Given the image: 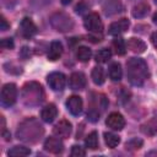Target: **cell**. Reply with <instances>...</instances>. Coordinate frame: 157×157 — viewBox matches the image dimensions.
I'll use <instances>...</instances> for the list:
<instances>
[{"mask_svg": "<svg viewBox=\"0 0 157 157\" xmlns=\"http://www.w3.org/2000/svg\"><path fill=\"white\" fill-rule=\"evenodd\" d=\"M156 2H157V0H156Z\"/></svg>", "mask_w": 157, "mask_h": 157, "instance_id": "35", "label": "cell"}, {"mask_svg": "<svg viewBox=\"0 0 157 157\" xmlns=\"http://www.w3.org/2000/svg\"><path fill=\"white\" fill-rule=\"evenodd\" d=\"M61 2H63L64 5H67V4H70V2H71V0H61Z\"/></svg>", "mask_w": 157, "mask_h": 157, "instance_id": "34", "label": "cell"}, {"mask_svg": "<svg viewBox=\"0 0 157 157\" xmlns=\"http://www.w3.org/2000/svg\"><path fill=\"white\" fill-rule=\"evenodd\" d=\"M20 32H21L23 38L29 39L37 33V27H36V25L33 23V21L31 18L25 17L20 23Z\"/></svg>", "mask_w": 157, "mask_h": 157, "instance_id": "9", "label": "cell"}, {"mask_svg": "<svg viewBox=\"0 0 157 157\" xmlns=\"http://www.w3.org/2000/svg\"><path fill=\"white\" fill-rule=\"evenodd\" d=\"M56 115H58V109L53 103H49L48 105H45L40 112V118L45 123H52L56 118Z\"/></svg>", "mask_w": 157, "mask_h": 157, "instance_id": "15", "label": "cell"}, {"mask_svg": "<svg viewBox=\"0 0 157 157\" xmlns=\"http://www.w3.org/2000/svg\"><path fill=\"white\" fill-rule=\"evenodd\" d=\"M61 54H63V44L59 40L52 42L48 50V59L50 61H55L61 56Z\"/></svg>", "mask_w": 157, "mask_h": 157, "instance_id": "16", "label": "cell"}, {"mask_svg": "<svg viewBox=\"0 0 157 157\" xmlns=\"http://www.w3.org/2000/svg\"><path fill=\"white\" fill-rule=\"evenodd\" d=\"M1 31H6V29H9V27H10V25L7 23V21H6V18L4 17V16H1Z\"/></svg>", "mask_w": 157, "mask_h": 157, "instance_id": "31", "label": "cell"}, {"mask_svg": "<svg viewBox=\"0 0 157 157\" xmlns=\"http://www.w3.org/2000/svg\"><path fill=\"white\" fill-rule=\"evenodd\" d=\"M92 56V52L88 47H78L76 50V58L81 63H87Z\"/></svg>", "mask_w": 157, "mask_h": 157, "instance_id": "19", "label": "cell"}, {"mask_svg": "<svg viewBox=\"0 0 157 157\" xmlns=\"http://www.w3.org/2000/svg\"><path fill=\"white\" fill-rule=\"evenodd\" d=\"M47 81H48V85L49 87L53 90V91H63L65 85H66V77L64 74L61 72H50L48 76H47Z\"/></svg>", "mask_w": 157, "mask_h": 157, "instance_id": "7", "label": "cell"}, {"mask_svg": "<svg viewBox=\"0 0 157 157\" xmlns=\"http://www.w3.org/2000/svg\"><path fill=\"white\" fill-rule=\"evenodd\" d=\"M129 26H130V22H129L128 18H120V20H118V21L110 23L108 32H109V34L118 36V34L124 33L125 31H128Z\"/></svg>", "mask_w": 157, "mask_h": 157, "instance_id": "14", "label": "cell"}, {"mask_svg": "<svg viewBox=\"0 0 157 157\" xmlns=\"http://www.w3.org/2000/svg\"><path fill=\"white\" fill-rule=\"evenodd\" d=\"M104 141L108 145V147L114 148L115 146H118V144L120 142V139L118 135L113 134V132H104Z\"/></svg>", "mask_w": 157, "mask_h": 157, "instance_id": "26", "label": "cell"}, {"mask_svg": "<svg viewBox=\"0 0 157 157\" xmlns=\"http://www.w3.org/2000/svg\"><path fill=\"white\" fill-rule=\"evenodd\" d=\"M94 58H96V61L97 63H107L112 58V52L109 49H107V48H103V49H101V50L97 52V54H96Z\"/></svg>", "mask_w": 157, "mask_h": 157, "instance_id": "27", "label": "cell"}, {"mask_svg": "<svg viewBox=\"0 0 157 157\" xmlns=\"http://www.w3.org/2000/svg\"><path fill=\"white\" fill-rule=\"evenodd\" d=\"M22 98L27 105H38L44 99V92L42 86L36 82H27L22 90Z\"/></svg>", "mask_w": 157, "mask_h": 157, "instance_id": "3", "label": "cell"}, {"mask_svg": "<svg viewBox=\"0 0 157 157\" xmlns=\"http://www.w3.org/2000/svg\"><path fill=\"white\" fill-rule=\"evenodd\" d=\"M43 132L44 130L42 125L34 118H28L20 124L17 129V137L26 142H37Z\"/></svg>", "mask_w": 157, "mask_h": 157, "instance_id": "2", "label": "cell"}, {"mask_svg": "<svg viewBox=\"0 0 157 157\" xmlns=\"http://www.w3.org/2000/svg\"><path fill=\"white\" fill-rule=\"evenodd\" d=\"M141 146H142V140H140L137 137L131 139L125 144V148L129 151H136V150L141 148Z\"/></svg>", "mask_w": 157, "mask_h": 157, "instance_id": "28", "label": "cell"}, {"mask_svg": "<svg viewBox=\"0 0 157 157\" xmlns=\"http://www.w3.org/2000/svg\"><path fill=\"white\" fill-rule=\"evenodd\" d=\"M113 48L115 49V53L118 55H124L126 52V44H125L124 39L120 37H118L113 40Z\"/></svg>", "mask_w": 157, "mask_h": 157, "instance_id": "25", "label": "cell"}, {"mask_svg": "<svg viewBox=\"0 0 157 157\" xmlns=\"http://www.w3.org/2000/svg\"><path fill=\"white\" fill-rule=\"evenodd\" d=\"M29 153H31V150L25 146H15L7 152L9 156H13V157H23V156H28Z\"/></svg>", "mask_w": 157, "mask_h": 157, "instance_id": "22", "label": "cell"}, {"mask_svg": "<svg viewBox=\"0 0 157 157\" xmlns=\"http://www.w3.org/2000/svg\"><path fill=\"white\" fill-rule=\"evenodd\" d=\"M128 80L134 86H141L148 77V69L146 63L140 58H131L126 63Z\"/></svg>", "mask_w": 157, "mask_h": 157, "instance_id": "1", "label": "cell"}, {"mask_svg": "<svg viewBox=\"0 0 157 157\" xmlns=\"http://www.w3.org/2000/svg\"><path fill=\"white\" fill-rule=\"evenodd\" d=\"M152 20H153V22H155V23L157 25V12H156V13L153 15V18H152Z\"/></svg>", "mask_w": 157, "mask_h": 157, "instance_id": "33", "label": "cell"}, {"mask_svg": "<svg viewBox=\"0 0 157 157\" xmlns=\"http://www.w3.org/2000/svg\"><path fill=\"white\" fill-rule=\"evenodd\" d=\"M83 25H85V28L92 33H101L103 31V23L97 12L88 13L83 20Z\"/></svg>", "mask_w": 157, "mask_h": 157, "instance_id": "5", "label": "cell"}, {"mask_svg": "<svg viewBox=\"0 0 157 157\" xmlns=\"http://www.w3.org/2000/svg\"><path fill=\"white\" fill-rule=\"evenodd\" d=\"M151 40H152V44H153V47L157 49V32L152 33V36H151Z\"/></svg>", "mask_w": 157, "mask_h": 157, "instance_id": "32", "label": "cell"}, {"mask_svg": "<svg viewBox=\"0 0 157 157\" xmlns=\"http://www.w3.org/2000/svg\"><path fill=\"white\" fill-rule=\"evenodd\" d=\"M85 155H86V151L83 147L77 146V145L72 146V148H71V156L72 157H83Z\"/></svg>", "mask_w": 157, "mask_h": 157, "instance_id": "29", "label": "cell"}, {"mask_svg": "<svg viewBox=\"0 0 157 157\" xmlns=\"http://www.w3.org/2000/svg\"><path fill=\"white\" fill-rule=\"evenodd\" d=\"M44 150L50 152V153H61L63 150H64V145L60 140V137H48L45 141H44Z\"/></svg>", "mask_w": 157, "mask_h": 157, "instance_id": "12", "label": "cell"}, {"mask_svg": "<svg viewBox=\"0 0 157 157\" xmlns=\"http://www.w3.org/2000/svg\"><path fill=\"white\" fill-rule=\"evenodd\" d=\"M141 131L146 135H155L157 132V120L151 119L141 125Z\"/></svg>", "mask_w": 157, "mask_h": 157, "instance_id": "21", "label": "cell"}, {"mask_svg": "<svg viewBox=\"0 0 157 157\" xmlns=\"http://www.w3.org/2000/svg\"><path fill=\"white\" fill-rule=\"evenodd\" d=\"M105 124L112 130H121L125 126V119L120 113L113 112L108 115V118L105 120Z\"/></svg>", "mask_w": 157, "mask_h": 157, "instance_id": "10", "label": "cell"}, {"mask_svg": "<svg viewBox=\"0 0 157 157\" xmlns=\"http://www.w3.org/2000/svg\"><path fill=\"white\" fill-rule=\"evenodd\" d=\"M69 85L72 90H83L85 86H86V76L85 74L80 72V71H76V72H72L70 75V78H69Z\"/></svg>", "mask_w": 157, "mask_h": 157, "instance_id": "13", "label": "cell"}, {"mask_svg": "<svg viewBox=\"0 0 157 157\" xmlns=\"http://www.w3.org/2000/svg\"><path fill=\"white\" fill-rule=\"evenodd\" d=\"M0 45L2 49H11V48H13V40L11 38H4V39H1Z\"/></svg>", "mask_w": 157, "mask_h": 157, "instance_id": "30", "label": "cell"}, {"mask_svg": "<svg viewBox=\"0 0 157 157\" xmlns=\"http://www.w3.org/2000/svg\"><path fill=\"white\" fill-rule=\"evenodd\" d=\"M85 145L86 147H88L90 150H96L98 147V135L96 131L90 132L86 139H85Z\"/></svg>", "mask_w": 157, "mask_h": 157, "instance_id": "24", "label": "cell"}, {"mask_svg": "<svg viewBox=\"0 0 157 157\" xmlns=\"http://www.w3.org/2000/svg\"><path fill=\"white\" fill-rule=\"evenodd\" d=\"M66 108L67 110L72 114V115H80L82 113V108H83V103L80 96H70L66 101Z\"/></svg>", "mask_w": 157, "mask_h": 157, "instance_id": "11", "label": "cell"}, {"mask_svg": "<svg viewBox=\"0 0 157 157\" xmlns=\"http://www.w3.org/2000/svg\"><path fill=\"white\" fill-rule=\"evenodd\" d=\"M72 131V126H71V123L63 119L60 120L59 123H56L53 128V132L56 137H60V139H66L70 136Z\"/></svg>", "mask_w": 157, "mask_h": 157, "instance_id": "8", "label": "cell"}, {"mask_svg": "<svg viewBox=\"0 0 157 157\" xmlns=\"http://www.w3.org/2000/svg\"><path fill=\"white\" fill-rule=\"evenodd\" d=\"M91 76H92V80H93V82H94L96 85H102V83L104 82V80H105V77H104V71H103V69H102L101 66L93 67Z\"/></svg>", "mask_w": 157, "mask_h": 157, "instance_id": "23", "label": "cell"}, {"mask_svg": "<svg viewBox=\"0 0 157 157\" xmlns=\"http://www.w3.org/2000/svg\"><path fill=\"white\" fill-rule=\"evenodd\" d=\"M50 23L52 26L56 29V31H61V32H65V31H70L74 26L72 23V20L63 13V12H58V13H54L50 18Z\"/></svg>", "mask_w": 157, "mask_h": 157, "instance_id": "4", "label": "cell"}, {"mask_svg": "<svg viewBox=\"0 0 157 157\" xmlns=\"http://www.w3.org/2000/svg\"><path fill=\"white\" fill-rule=\"evenodd\" d=\"M150 11V5L147 2H139L137 5H135L132 7V11H131V15L135 17V18H142L145 17Z\"/></svg>", "mask_w": 157, "mask_h": 157, "instance_id": "18", "label": "cell"}, {"mask_svg": "<svg viewBox=\"0 0 157 157\" xmlns=\"http://www.w3.org/2000/svg\"><path fill=\"white\" fill-rule=\"evenodd\" d=\"M17 87L15 83H6L1 88V103L5 107H10L16 102Z\"/></svg>", "mask_w": 157, "mask_h": 157, "instance_id": "6", "label": "cell"}, {"mask_svg": "<svg viewBox=\"0 0 157 157\" xmlns=\"http://www.w3.org/2000/svg\"><path fill=\"white\" fill-rule=\"evenodd\" d=\"M126 47H128L132 53H137V54H141V53H144V52L146 50V44H145V42H142V40L139 39V38H135V37H132V38H130V39L128 40Z\"/></svg>", "mask_w": 157, "mask_h": 157, "instance_id": "17", "label": "cell"}, {"mask_svg": "<svg viewBox=\"0 0 157 157\" xmlns=\"http://www.w3.org/2000/svg\"><path fill=\"white\" fill-rule=\"evenodd\" d=\"M123 76V70L119 63H113L109 66V77L113 81H120Z\"/></svg>", "mask_w": 157, "mask_h": 157, "instance_id": "20", "label": "cell"}]
</instances>
